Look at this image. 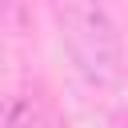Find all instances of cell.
I'll list each match as a JSON object with an SVG mask.
<instances>
[{
	"label": "cell",
	"instance_id": "obj_1",
	"mask_svg": "<svg viewBox=\"0 0 128 128\" xmlns=\"http://www.w3.org/2000/svg\"><path fill=\"white\" fill-rule=\"evenodd\" d=\"M56 24H60V40L72 56V64L84 72V80L92 84H116L120 68H124V48H120V32L108 16V8L100 0H52Z\"/></svg>",
	"mask_w": 128,
	"mask_h": 128
},
{
	"label": "cell",
	"instance_id": "obj_2",
	"mask_svg": "<svg viewBox=\"0 0 128 128\" xmlns=\"http://www.w3.org/2000/svg\"><path fill=\"white\" fill-rule=\"evenodd\" d=\"M36 120H40V104L28 88L0 92V128H36Z\"/></svg>",
	"mask_w": 128,
	"mask_h": 128
}]
</instances>
